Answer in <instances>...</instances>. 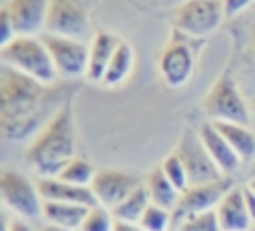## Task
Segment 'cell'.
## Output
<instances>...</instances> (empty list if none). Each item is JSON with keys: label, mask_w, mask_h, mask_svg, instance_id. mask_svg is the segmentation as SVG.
I'll use <instances>...</instances> for the list:
<instances>
[{"label": "cell", "mask_w": 255, "mask_h": 231, "mask_svg": "<svg viewBox=\"0 0 255 231\" xmlns=\"http://www.w3.org/2000/svg\"><path fill=\"white\" fill-rule=\"evenodd\" d=\"M0 98V125L6 139L26 141L36 137L46 125L44 108L48 104V86L2 64Z\"/></svg>", "instance_id": "6da1fadb"}, {"label": "cell", "mask_w": 255, "mask_h": 231, "mask_svg": "<svg viewBox=\"0 0 255 231\" xmlns=\"http://www.w3.org/2000/svg\"><path fill=\"white\" fill-rule=\"evenodd\" d=\"M76 157V125L70 104H62L32 137L26 163L40 177H56Z\"/></svg>", "instance_id": "7a4b0ae2"}, {"label": "cell", "mask_w": 255, "mask_h": 231, "mask_svg": "<svg viewBox=\"0 0 255 231\" xmlns=\"http://www.w3.org/2000/svg\"><path fill=\"white\" fill-rule=\"evenodd\" d=\"M0 58L4 66L34 78L44 86H52L58 78L52 56L44 40L38 36H16L8 44L0 46Z\"/></svg>", "instance_id": "3957f363"}, {"label": "cell", "mask_w": 255, "mask_h": 231, "mask_svg": "<svg viewBox=\"0 0 255 231\" xmlns=\"http://www.w3.org/2000/svg\"><path fill=\"white\" fill-rule=\"evenodd\" d=\"M201 110L209 121H233L247 125L251 119L249 106L229 70H223L201 100Z\"/></svg>", "instance_id": "277c9868"}, {"label": "cell", "mask_w": 255, "mask_h": 231, "mask_svg": "<svg viewBox=\"0 0 255 231\" xmlns=\"http://www.w3.org/2000/svg\"><path fill=\"white\" fill-rule=\"evenodd\" d=\"M225 18L223 0H183L175 6L171 22L173 30L203 40L211 36Z\"/></svg>", "instance_id": "5b68a950"}, {"label": "cell", "mask_w": 255, "mask_h": 231, "mask_svg": "<svg viewBox=\"0 0 255 231\" xmlns=\"http://www.w3.org/2000/svg\"><path fill=\"white\" fill-rule=\"evenodd\" d=\"M0 195L4 205L20 219L34 221L42 217L44 199L38 191L36 181H30L16 169H2L0 173Z\"/></svg>", "instance_id": "8992f818"}, {"label": "cell", "mask_w": 255, "mask_h": 231, "mask_svg": "<svg viewBox=\"0 0 255 231\" xmlns=\"http://www.w3.org/2000/svg\"><path fill=\"white\" fill-rule=\"evenodd\" d=\"M187 40L191 38L175 30V36L163 46L157 58L159 76L169 88H181L193 78L197 56H195V50L187 44Z\"/></svg>", "instance_id": "52a82bcc"}, {"label": "cell", "mask_w": 255, "mask_h": 231, "mask_svg": "<svg viewBox=\"0 0 255 231\" xmlns=\"http://www.w3.org/2000/svg\"><path fill=\"white\" fill-rule=\"evenodd\" d=\"M173 151L183 161L191 185L209 183V181H217V179L225 177L219 171V167L215 165V161L211 159V155L207 153V149H205V145H203V141H201L197 131L185 127Z\"/></svg>", "instance_id": "ba28073f"}, {"label": "cell", "mask_w": 255, "mask_h": 231, "mask_svg": "<svg viewBox=\"0 0 255 231\" xmlns=\"http://www.w3.org/2000/svg\"><path fill=\"white\" fill-rule=\"evenodd\" d=\"M42 40L52 56L58 76L68 78V80L86 76L90 44H86L84 40H78V38L56 36V34H44Z\"/></svg>", "instance_id": "9c48e42d"}, {"label": "cell", "mask_w": 255, "mask_h": 231, "mask_svg": "<svg viewBox=\"0 0 255 231\" xmlns=\"http://www.w3.org/2000/svg\"><path fill=\"white\" fill-rule=\"evenodd\" d=\"M231 187H233V181L229 177H221V179L209 181V183L189 185L181 193V197L173 209V223H179L189 215L213 211Z\"/></svg>", "instance_id": "30bf717a"}, {"label": "cell", "mask_w": 255, "mask_h": 231, "mask_svg": "<svg viewBox=\"0 0 255 231\" xmlns=\"http://www.w3.org/2000/svg\"><path fill=\"white\" fill-rule=\"evenodd\" d=\"M139 185H141L139 179L129 171L102 167V169H96V175H94V181L90 187L96 195L98 205L114 209Z\"/></svg>", "instance_id": "8fae6325"}, {"label": "cell", "mask_w": 255, "mask_h": 231, "mask_svg": "<svg viewBox=\"0 0 255 231\" xmlns=\"http://www.w3.org/2000/svg\"><path fill=\"white\" fill-rule=\"evenodd\" d=\"M44 32L84 40L90 32L88 14L76 0H52Z\"/></svg>", "instance_id": "7c38bea8"}, {"label": "cell", "mask_w": 255, "mask_h": 231, "mask_svg": "<svg viewBox=\"0 0 255 231\" xmlns=\"http://www.w3.org/2000/svg\"><path fill=\"white\" fill-rule=\"evenodd\" d=\"M52 0H8L4 10L8 12L18 36H38L46 30V20Z\"/></svg>", "instance_id": "4fadbf2b"}, {"label": "cell", "mask_w": 255, "mask_h": 231, "mask_svg": "<svg viewBox=\"0 0 255 231\" xmlns=\"http://www.w3.org/2000/svg\"><path fill=\"white\" fill-rule=\"evenodd\" d=\"M215 215L219 219L221 231H251L253 219L247 211L245 197H243V185H233L219 205L215 207Z\"/></svg>", "instance_id": "5bb4252c"}, {"label": "cell", "mask_w": 255, "mask_h": 231, "mask_svg": "<svg viewBox=\"0 0 255 231\" xmlns=\"http://www.w3.org/2000/svg\"><path fill=\"white\" fill-rule=\"evenodd\" d=\"M197 133H199V137H201V141H203L207 153L211 155V159H213L215 165L219 167V171H221L225 177H229L231 173H235L237 167H239L243 161H241V159L237 157V153L231 149V145L227 143V139L219 133V129L215 127V123H213V121L201 123L199 129H197Z\"/></svg>", "instance_id": "9a60e30c"}, {"label": "cell", "mask_w": 255, "mask_h": 231, "mask_svg": "<svg viewBox=\"0 0 255 231\" xmlns=\"http://www.w3.org/2000/svg\"><path fill=\"white\" fill-rule=\"evenodd\" d=\"M38 191L44 201H62V203H78V205H98L92 187H82L68 183L60 177H38Z\"/></svg>", "instance_id": "2e32d148"}, {"label": "cell", "mask_w": 255, "mask_h": 231, "mask_svg": "<svg viewBox=\"0 0 255 231\" xmlns=\"http://www.w3.org/2000/svg\"><path fill=\"white\" fill-rule=\"evenodd\" d=\"M122 40L106 30H100L98 34H94L92 42H90V54H88V70H86V78L90 82L102 84V78L108 70V64L118 48Z\"/></svg>", "instance_id": "e0dca14e"}, {"label": "cell", "mask_w": 255, "mask_h": 231, "mask_svg": "<svg viewBox=\"0 0 255 231\" xmlns=\"http://www.w3.org/2000/svg\"><path fill=\"white\" fill-rule=\"evenodd\" d=\"M90 207L78 205V203H62V201H44L42 217L50 225H58L64 229L80 231L82 221L86 217Z\"/></svg>", "instance_id": "ac0fdd59"}, {"label": "cell", "mask_w": 255, "mask_h": 231, "mask_svg": "<svg viewBox=\"0 0 255 231\" xmlns=\"http://www.w3.org/2000/svg\"><path fill=\"white\" fill-rule=\"evenodd\" d=\"M213 123L241 161L255 159V133L249 129V125L233 123V121H213Z\"/></svg>", "instance_id": "d6986e66"}, {"label": "cell", "mask_w": 255, "mask_h": 231, "mask_svg": "<svg viewBox=\"0 0 255 231\" xmlns=\"http://www.w3.org/2000/svg\"><path fill=\"white\" fill-rule=\"evenodd\" d=\"M133 64H135V52H133V48H131L129 42H124L122 40L118 44V48H116L110 64H108V70H106V74L102 78V86H106V88H118V86H122L129 78V74L133 70Z\"/></svg>", "instance_id": "ffe728a7"}, {"label": "cell", "mask_w": 255, "mask_h": 231, "mask_svg": "<svg viewBox=\"0 0 255 231\" xmlns=\"http://www.w3.org/2000/svg\"><path fill=\"white\" fill-rule=\"evenodd\" d=\"M143 185H145V189H147V193H149L151 203H155V205H159V207H165V209H169V211L175 209V205H177V201H179V197H181V191L165 177V173L161 171L159 165L147 173Z\"/></svg>", "instance_id": "44dd1931"}, {"label": "cell", "mask_w": 255, "mask_h": 231, "mask_svg": "<svg viewBox=\"0 0 255 231\" xmlns=\"http://www.w3.org/2000/svg\"><path fill=\"white\" fill-rule=\"evenodd\" d=\"M149 203H151L149 193H147L145 185L141 183L135 191H131L122 203H118L112 209V215L116 221H122V223H139V219L145 213V209L149 207Z\"/></svg>", "instance_id": "7402d4cb"}, {"label": "cell", "mask_w": 255, "mask_h": 231, "mask_svg": "<svg viewBox=\"0 0 255 231\" xmlns=\"http://www.w3.org/2000/svg\"><path fill=\"white\" fill-rule=\"evenodd\" d=\"M94 175H96V169L82 157H74L56 177L68 181V183H74V185H82V187H90L92 181H94Z\"/></svg>", "instance_id": "603a6c76"}, {"label": "cell", "mask_w": 255, "mask_h": 231, "mask_svg": "<svg viewBox=\"0 0 255 231\" xmlns=\"http://www.w3.org/2000/svg\"><path fill=\"white\" fill-rule=\"evenodd\" d=\"M173 223V211L159 207L155 203H149V207L145 209V213L139 219V227L143 231H167Z\"/></svg>", "instance_id": "cb8c5ba5"}, {"label": "cell", "mask_w": 255, "mask_h": 231, "mask_svg": "<svg viewBox=\"0 0 255 231\" xmlns=\"http://www.w3.org/2000/svg\"><path fill=\"white\" fill-rule=\"evenodd\" d=\"M116 219L112 215V209L104 205H92L82 221L80 231H114Z\"/></svg>", "instance_id": "d4e9b609"}, {"label": "cell", "mask_w": 255, "mask_h": 231, "mask_svg": "<svg viewBox=\"0 0 255 231\" xmlns=\"http://www.w3.org/2000/svg\"><path fill=\"white\" fill-rule=\"evenodd\" d=\"M161 171L165 173V177L183 193L191 183H189V175H187V169L183 165V161L179 159V155L175 151H171L163 161H161Z\"/></svg>", "instance_id": "484cf974"}, {"label": "cell", "mask_w": 255, "mask_h": 231, "mask_svg": "<svg viewBox=\"0 0 255 231\" xmlns=\"http://www.w3.org/2000/svg\"><path fill=\"white\" fill-rule=\"evenodd\" d=\"M177 231H221V225L213 209V211L185 217L183 221L177 223Z\"/></svg>", "instance_id": "4316f807"}, {"label": "cell", "mask_w": 255, "mask_h": 231, "mask_svg": "<svg viewBox=\"0 0 255 231\" xmlns=\"http://www.w3.org/2000/svg\"><path fill=\"white\" fill-rule=\"evenodd\" d=\"M0 26H2V36H0V46H4V44H8L10 40H14L18 34H16V30H14V24H12V20H10V16H8V12L2 8V12H0Z\"/></svg>", "instance_id": "83f0119b"}, {"label": "cell", "mask_w": 255, "mask_h": 231, "mask_svg": "<svg viewBox=\"0 0 255 231\" xmlns=\"http://www.w3.org/2000/svg\"><path fill=\"white\" fill-rule=\"evenodd\" d=\"M255 0H223V10L227 18H233L237 14H241L243 10H247Z\"/></svg>", "instance_id": "f1b7e54d"}, {"label": "cell", "mask_w": 255, "mask_h": 231, "mask_svg": "<svg viewBox=\"0 0 255 231\" xmlns=\"http://www.w3.org/2000/svg\"><path fill=\"white\" fill-rule=\"evenodd\" d=\"M243 197H245V205H247V211L253 219V225H255V191L247 185H243Z\"/></svg>", "instance_id": "f546056e"}, {"label": "cell", "mask_w": 255, "mask_h": 231, "mask_svg": "<svg viewBox=\"0 0 255 231\" xmlns=\"http://www.w3.org/2000/svg\"><path fill=\"white\" fill-rule=\"evenodd\" d=\"M6 231H34V227L26 221V219H20V217H14L6 223Z\"/></svg>", "instance_id": "4dcf8cb0"}, {"label": "cell", "mask_w": 255, "mask_h": 231, "mask_svg": "<svg viewBox=\"0 0 255 231\" xmlns=\"http://www.w3.org/2000/svg\"><path fill=\"white\" fill-rule=\"evenodd\" d=\"M114 231H143L137 223H122V221H116V229Z\"/></svg>", "instance_id": "1f68e13d"}, {"label": "cell", "mask_w": 255, "mask_h": 231, "mask_svg": "<svg viewBox=\"0 0 255 231\" xmlns=\"http://www.w3.org/2000/svg\"><path fill=\"white\" fill-rule=\"evenodd\" d=\"M40 231H74V229H64V227H58V225H50V223H46Z\"/></svg>", "instance_id": "d6a6232c"}, {"label": "cell", "mask_w": 255, "mask_h": 231, "mask_svg": "<svg viewBox=\"0 0 255 231\" xmlns=\"http://www.w3.org/2000/svg\"><path fill=\"white\" fill-rule=\"evenodd\" d=\"M249 48H251V54H253V58H255V26H253V30H251V40H249Z\"/></svg>", "instance_id": "836d02e7"}, {"label": "cell", "mask_w": 255, "mask_h": 231, "mask_svg": "<svg viewBox=\"0 0 255 231\" xmlns=\"http://www.w3.org/2000/svg\"><path fill=\"white\" fill-rule=\"evenodd\" d=\"M245 185H247V187H251V189L255 191V173H253V177H251V179H249V181H247Z\"/></svg>", "instance_id": "e575fe53"}, {"label": "cell", "mask_w": 255, "mask_h": 231, "mask_svg": "<svg viewBox=\"0 0 255 231\" xmlns=\"http://www.w3.org/2000/svg\"><path fill=\"white\" fill-rule=\"evenodd\" d=\"M167 2H173V4H175V6H177V4H181V2H183V0H167Z\"/></svg>", "instance_id": "d590c367"}, {"label": "cell", "mask_w": 255, "mask_h": 231, "mask_svg": "<svg viewBox=\"0 0 255 231\" xmlns=\"http://www.w3.org/2000/svg\"><path fill=\"white\" fill-rule=\"evenodd\" d=\"M251 231H255V225H253V229H251Z\"/></svg>", "instance_id": "8d00e7d4"}]
</instances>
